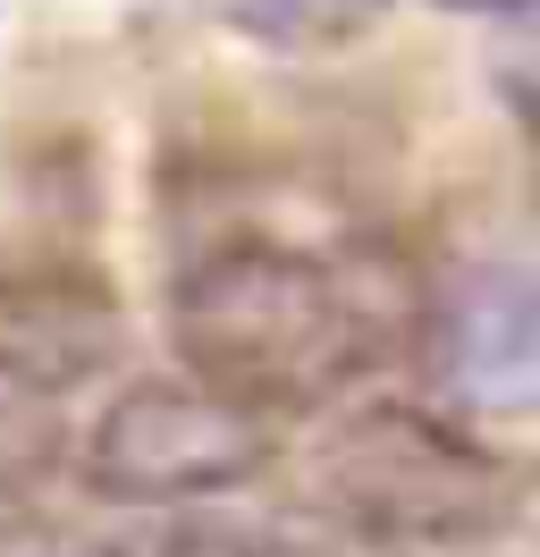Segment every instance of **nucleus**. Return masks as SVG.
I'll use <instances>...</instances> for the list:
<instances>
[{
  "mask_svg": "<svg viewBox=\"0 0 540 557\" xmlns=\"http://www.w3.org/2000/svg\"><path fill=\"white\" fill-rule=\"evenodd\" d=\"M68 465V397L0 363V507H17Z\"/></svg>",
  "mask_w": 540,
  "mask_h": 557,
  "instance_id": "obj_5",
  "label": "nucleus"
},
{
  "mask_svg": "<svg viewBox=\"0 0 540 557\" xmlns=\"http://www.w3.org/2000/svg\"><path fill=\"white\" fill-rule=\"evenodd\" d=\"M76 473L94 498L135 507V516L202 507V498H229L270 473V422L195 388L186 372H144V381L110 388V406L85 422Z\"/></svg>",
  "mask_w": 540,
  "mask_h": 557,
  "instance_id": "obj_3",
  "label": "nucleus"
},
{
  "mask_svg": "<svg viewBox=\"0 0 540 557\" xmlns=\"http://www.w3.org/2000/svg\"><path fill=\"white\" fill-rule=\"evenodd\" d=\"M422 363L439 372V388L465 414H499L515 422L540 397V287L532 262L490 253L465 262L431 287L422 313Z\"/></svg>",
  "mask_w": 540,
  "mask_h": 557,
  "instance_id": "obj_4",
  "label": "nucleus"
},
{
  "mask_svg": "<svg viewBox=\"0 0 540 557\" xmlns=\"http://www.w3.org/2000/svg\"><path fill=\"white\" fill-rule=\"evenodd\" d=\"M161 321L186 381L245 406L254 422L338 406L397 338L355 262L287 237H211L169 278Z\"/></svg>",
  "mask_w": 540,
  "mask_h": 557,
  "instance_id": "obj_1",
  "label": "nucleus"
},
{
  "mask_svg": "<svg viewBox=\"0 0 540 557\" xmlns=\"http://www.w3.org/2000/svg\"><path fill=\"white\" fill-rule=\"evenodd\" d=\"M245 557H389V549L355 541V532L330 523L321 507H287V516H270V523L245 532Z\"/></svg>",
  "mask_w": 540,
  "mask_h": 557,
  "instance_id": "obj_6",
  "label": "nucleus"
},
{
  "mask_svg": "<svg viewBox=\"0 0 540 557\" xmlns=\"http://www.w3.org/2000/svg\"><path fill=\"white\" fill-rule=\"evenodd\" d=\"M364 9V0H355ZM431 9H447V17H499V26H524L532 17V0H431Z\"/></svg>",
  "mask_w": 540,
  "mask_h": 557,
  "instance_id": "obj_7",
  "label": "nucleus"
},
{
  "mask_svg": "<svg viewBox=\"0 0 540 557\" xmlns=\"http://www.w3.org/2000/svg\"><path fill=\"white\" fill-rule=\"evenodd\" d=\"M312 507L371 549H490L524 516V482L481 431L431 406H364L321 431Z\"/></svg>",
  "mask_w": 540,
  "mask_h": 557,
  "instance_id": "obj_2",
  "label": "nucleus"
}]
</instances>
